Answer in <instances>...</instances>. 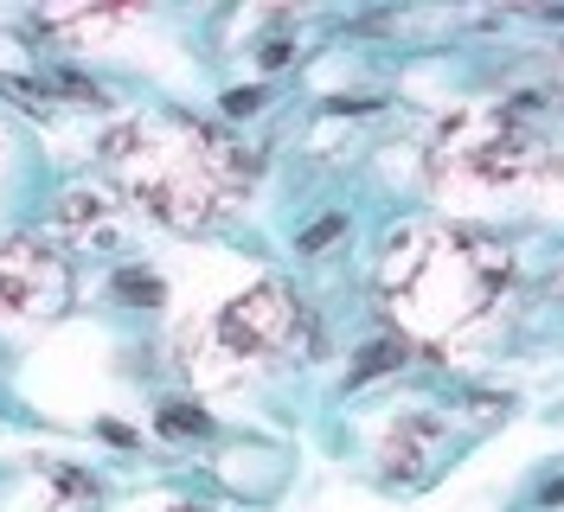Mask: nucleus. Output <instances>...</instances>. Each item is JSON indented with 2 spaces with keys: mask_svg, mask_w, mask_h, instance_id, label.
Instances as JSON below:
<instances>
[{
  "mask_svg": "<svg viewBox=\"0 0 564 512\" xmlns=\"http://www.w3.org/2000/svg\"><path fill=\"white\" fill-rule=\"evenodd\" d=\"M109 161L129 179V193L154 218L180 225V231L218 218L225 193L245 179L238 148L212 141L206 129H116L109 135Z\"/></svg>",
  "mask_w": 564,
  "mask_h": 512,
  "instance_id": "nucleus-1",
  "label": "nucleus"
},
{
  "mask_svg": "<svg viewBox=\"0 0 564 512\" xmlns=\"http://www.w3.org/2000/svg\"><path fill=\"white\" fill-rule=\"evenodd\" d=\"M558 84H564V65H558Z\"/></svg>",
  "mask_w": 564,
  "mask_h": 512,
  "instance_id": "nucleus-9",
  "label": "nucleus"
},
{
  "mask_svg": "<svg viewBox=\"0 0 564 512\" xmlns=\"http://www.w3.org/2000/svg\"><path fill=\"white\" fill-rule=\"evenodd\" d=\"M334 238H340V218H327V225H315V231L302 238V250H321V243H334Z\"/></svg>",
  "mask_w": 564,
  "mask_h": 512,
  "instance_id": "nucleus-7",
  "label": "nucleus"
},
{
  "mask_svg": "<svg viewBox=\"0 0 564 512\" xmlns=\"http://www.w3.org/2000/svg\"><path fill=\"white\" fill-rule=\"evenodd\" d=\"M391 366H404V346H366V359L352 366V384H366V378L391 372Z\"/></svg>",
  "mask_w": 564,
  "mask_h": 512,
  "instance_id": "nucleus-5",
  "label": "nucleus"
},
{
  "mask_svg": "<svg viewBox=\"0 0 564 512\" xmlns=\"http://www.w3.org/2000/svg\"><path fill=\"white\" fill-rule=\"evenodd\" d=\"M500 275L507 263L481 243L456 231H411L386 257V302L398 307V320H411V334H449L494 302Z\"/></svg>",
  "mask_w": 564,
  "mask_h": 512,
  "instance_id": "nucleus-2",
  "label": "nucleus"
},
{
  "mask_svg": "<svg viewBox=\"0 0 564 512\" xmlns=\"http://www.w3.org/2000/svg\"><path fill=\"white\" fill-rule=\"evenodd\" d=\"M161 429H174V436H206V416L193 404H167L161 410Z\"/></svg>",
  "mask_w": 564,
  "mask_h": 512,
  "instance_id": "nucleus-6",
  "label": "nucleus"
},
{
  "mask_svg": "<svg viewBox=\"0 0 564 512\" xmlns=\"http://www.w3.org/2000/svg\"><path fill=\"white\" fill-rule=\"evenodd\" d=\"M289 327H295V314H289V295H282V288H257V295H245V302H231V314H225V334L245 346V352L282 346Z\"/></svg>",
  "mask_w": 564,
  "mask_h": 512,
  "instance_id": "nucleus-4",
  "label": "nucleus"
},
{
  "mask_svg": "<svg viewBox=\"0 0 564 512\" xmlns=\"http://www.w3.org/2000/svg\"><path fill=\"white\" fill-rule=\"evenodd\" d=\"M180 512H186V506H180Z\"/></svg>",
  "mask_w": 564,
  "mask_h": 512,
  "instance_id": "nucleus-10",
  "label": "nucleus"
},
{
  "mask_svg": "<svg viewBox=\"0 0 564 512\" xmlns=\"http://www.w3.org/2000/svg\"><path fill=\"white\" fill-rule=\"evenodd\" d=\"M70 275L58 257H45L33 243H0V307L7 314H52L65 307Z\"/></svg>",
  "mask_w": 564,
  "mask_h": 512,
  "instance_id": "nucleus-3",
  "label": "nucleus"
},
{
  "mask_svg": "<svg viewBox=\"0 0 564 512\" xmlns=\"http://www.w3.org/2000/svg\"><path fill=\"white\" fill-rule=\"evenodd\" d=\"M545 295H552V302H564V270L552 275V282H545Z\"/></svg>",
  "mask_w": 564,
  "mask_h": 512,
  "instance_id": "nucleus-8",
  "label": "nucleus"
}]
</instances>
